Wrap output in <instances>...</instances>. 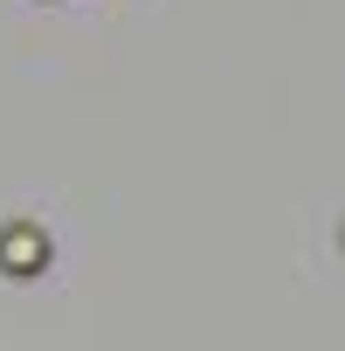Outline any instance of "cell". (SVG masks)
I'll use <instances>...</instances> for the list:
<instances>
[{"label": "cell", "mask_w": 345, "mask_h": 351, "mask_svg": "<svg viewBox=\"0 0 345 351\" xmlns=\"http://www.w3.org/2000/svg\"><path fill=\"white\" fill-rule=\"evenodd\" d=\"M0 262H8V269H42L49 262V241L35 228H8V234H0Z\"/></svg>", "instance_id": "6da1fadb"}]
</instances>
